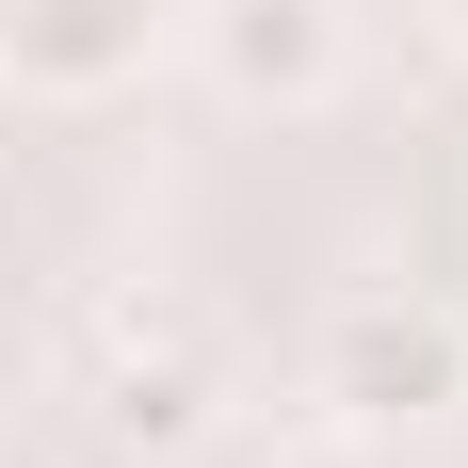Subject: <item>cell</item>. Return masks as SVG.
Listing matches in <instances>:
<instances>
[{
	"instance_id": "4",
	"label": "cell",
	"mask_w": 468,
	"mask_h": 468,
	"mask_svg": "<svg viewBox=\"0 0 468 468\" xmlns=\"http://www.w3.org/2000/svg\"><path fill=\"white\" fill-rule=\"evenodd\" d=\"M97 420H113V452H194V436H210V372H194V356L113 372V404H97Z\"/></svg>"
},
{
	"instance_id": "5",
	"label": "cell",
	"mask_w": 468,
	"mask_h": 468,
	"mask_svg": "<svg viewBox=\"0 0 468 468\" xmlns=\"http://www.w3.org/2000/svg\"><path fill=\"white\" fill-rule=\"evenodd\" d=\"M452 33H468V0H452Z\"/></svg>"
},
{
	"instance_id": "2",
	"label": "cell",
	"mask_w": 468,
	"mask_h": 468,
	"mask_svg": "<svg viewBox=\"0 0 468 468\" xmlns=\"http://www.w3.org/2000/svg\"><path fill=\"white\" fill-rule=\"evenodd\" d=\"M162 48V0H0V65L33 97H113Z\"/></svg>"
},
{
	"instance_id": "3",
	"label": "cell",
	"mask_w": 468,
	"mask_h": 468,
	"mask_svg": "<svg viewBox=\"0 0 468 468\" xmlns=\"http://www.w3.org/2000/svg\"><path fill=\"white\" fill-rule=\"evenodd\" d=\"M210 65H227V97H324L339 81V0H227Z\"/></svg>"
},
{
	"instance_id": "1",
	"label": "cell",
	"mask_w": 468,
	"mask_h": 468,
	"mask_svg": "<svg viewBox=\"0 0 468 468\" xmlns=\"http://www.w3.org/2000/svg\"><path fill=\"white\" fill-rule=\"evenodd\" d=\"M324 388L356 404V420H436L468 388V339L436 324V307H339V339H324Z\"/></svg>"
}]
</instances>
